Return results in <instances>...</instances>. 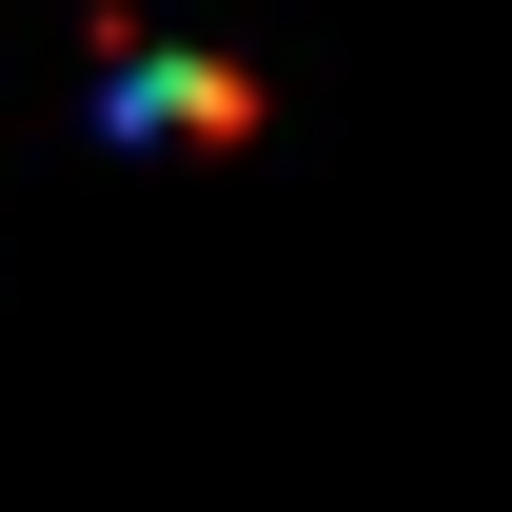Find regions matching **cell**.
Instances as JSON below:
<instances>
[{
    "label": "cell",
    "mask_w": 512,
    "mask_h": 512,
    "mask_svg": "<svg viewBox=\"0 0 512 512\" xmlns=\"http://www.w3.org/2000/svg\"><path fill=\"white\" fill-rule=\"evenodd\" d=\"M119 138H237L256 99H237V60H119V99H99Z\"/></svg>",
    "instance_id": "6da1fadb"
}]
</instances>
